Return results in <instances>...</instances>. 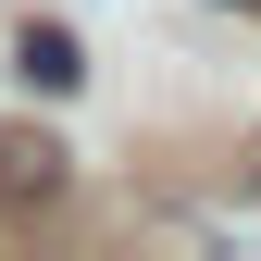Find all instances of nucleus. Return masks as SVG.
Returning <instances> with one entry per match:
<instances>
[{
    "mask_svg": "<svg viewBox=\"0 0 261 261\" xmlns=\"http://www.w3.org/2000/svg\"><path fill=\"white\" fill-rule=\"evenodd\" d=\"M50 199H62V137L0 124V212H50Z\"/></svg>",
    "mask_w": 261,
    "mask_h": 261,
    "instance_id": "obj_1",
    "label": "nucleus"
},
{
    "mask_svg": "<svg viewBox=\"0 0 261 261\" xmlns=\"http://www.w3.org/2000/svg\"><path fill=\"white\" fill-rule=\"evenodd\" d=\"M237 13H261V0H237Z\"/></svg>",
    "mask_w": 261,
    "mask_h": 261,
    "instance_id": "obj_3",
    "label": "nucleus"
},
{
    "mask_svg": "<svg viewBox=\"0 0 261 261\" xmlns=\"http://www.w3.org/2000/svg\"><path fill=\"white\" fill-rule=\"evenodd\" d=\"M13 75L38 87V100H62V87H87V50H75V25H25V38H13Z\"/></svg>",
    "mask_w": 261,
    "mask_h": 261,
    "instance_id": "obj_2",
    "label": "nucleus"
}]
</instances>
